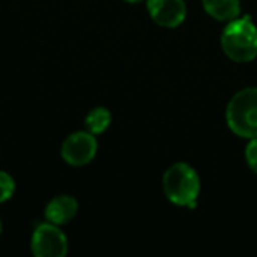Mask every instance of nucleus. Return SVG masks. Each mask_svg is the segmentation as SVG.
I'll return each mask as SVG.
<instances>
[{
    "instance_id": "f257e3e1",
    "label": "nucleus",
    "mask_w": 257,
    "mask_h": 257,
    "mask_svg": "<svg viewBox=\"0 0 257 257\" xmlns=\"http://www.w3.org/2000/svg\"><path fill=\"white\" fill-rule=\"evenodd\" d=\"M220 41L223 51L233 62L247 63L257 57V27L250 17L229 21Z\"/></svg>"
},
{
    "instance_id": "f03ea898",
    "label": "nucleus",
    "mask_w": 257,
    "mask_h": 257,
    "mask_svg": "<svg viewBox=\"0 0 257 257\" xmlns=\"http://www.w3.org/2000/svg\"><path fill=\"white\" fill-rule=\"evenodd\" d=\"M163 190L173 205L193 209L197 206V197L200 194L199 173L187 163H176L164 173Z\"/></svg>"
},
{
    "instance_id": "7ed1b4c3",
    "label": "nucleus",
    "mask_w": 257,
    "mask_h": 257,
    "mask_svg": "<svg viewBox=\"0 0 257 257\" xmlns=\"http://www.w3.org/2000/svg\"><path fill=\"white\" fill-rule=\"evenodd\" d=\"M226 122L238 137H257V87H245L233 95L226 108Z\"/></svg>"
},
{
    "instance_id": "20e7f679",
    "label": "nucleus",
    "mask_w": 257,
    "mask_h": 257,
    "mask_svg": "<svg viewBox=\"0 0 257 257\" xmlns=\"http://www.w3.org/2000/svg\"><path fill=\"white\" fill-rule=\"evenodd\" d=\"M68 238L60 226L50 221L38 223L30 236V251L35 257H65L68 254Z\"/></svg>"
},
{
    "instance_id": "39448f33",
    "label": "nucleus",
    "mask_w": 257,
    "mask_h": 257,
    "mask_svg": "<svg viewBox=\"0 0 257 257\" xmlns=\"http://www.w3.org/2000/svg\"><path fill=\"white\" fill-rule=\"evenodd\" d=\"M98 154V140L89 131H75L65 137L60 146L62 160L72 167L90 164Z\"/></svg>"
},
{
    "instance_id": "423d86ee",
    "label": "nucleus",
    "mask_w": 257,
    "mask_h": 257,
    "mask_svg": "<svg viewBox=\"0 0 257 257\" xmlns=\"http://www.w3.org/2000/svg\"><path fill=\"white\" fill-rule=\"evenodd\" d=\"M151 18L161 27L175 29L185 21L187 5L184 0H148Z\"/></svg>"
},
{
    "instance_id": "0eeeda50",
    "label": "nucleus",
    "mask_w": 257,
    "mask_h": 257,
    "mask_svg": "<svg viewBox=\"0 0 257 257\" xmlns=\"http://www.w3.org/2000/svg\"><path fill=\"white\" fill-rule=\"evenodd\" d=\"M77 214H78V202L71 194L54 196L53 199L48 200L44 209L45 220L60 227L71 223L77 217Z\"/></svg>"
},
{
    "instance_id": "6e6552de",
    "label": "nucleus",
    "mask_w": 257,
    "mask_h": 257,
    "mask_svg": "<svg viewBox=\"0 0 257 257\" xmlns=\"http://www.w3.org/2000/svg\"><path fill=\"white\" fill-rule=\"evenodd\" d=\"M203 9L217 21H232L241 15L239 0H202Z\"/></svg>"
},
{
    "instance_id": "1a4fd4ad",
    "label": "nucleus",
    "mask_w": 257,
    "mask_h": 257,
    "mask_svg": "<svg viewBox=\"0 0 257 257\" xmlns=\"http://www.w3.org/2000/svg\"><path fill=\"white\" fill-rule=\"evenodd\" d=\"M110 125H111V113L105 107H95L84 117L86 131L92 133L93 136H99L105 133Z\"/></svg>"
},
{
    "instance_id": "9d476101",
    "label": "nucleus",
    "mask_w": 257,
    "mask_h": 257,
    "mask_svg": "<svg viewBox=\"0 0 257 257\" xmlns=\"http://www.w3.org/2000/svg\"><path fill=\"white\" fill-rule=\"evenodd\" d=\"M17 190V182L11 173L6 170H0V205L9 202Z\"/></svg>"
},
{
    "instance_id": "9b49d317",
    "label": "nucleus",
    "mask_w": 257,
    "mask_h": 257,
    "mask_svg": "<svg viewBox=\"0 0 257 257\" xmlns=\"http://www.w3.org/2000/svg\"><path fill=\"white\" fill-rule=\"evenodd\" d=\"M245 161L248 167L257 173V137L250 139L247 148H245Z\"/></svg>"
},
{
    "instance_id": "f8f14e48",
    "label": "nucleus",
    "mask_w": 257,
    "mask_h": 257,
    "mask_svg": "<svg viewBox=\"0 0 257 257\" xmlns=\"http://www.w3.org/2000/svg\"><path fill=\"white\" fill-rule=\"evenodd\" d=\"M2 233H3V223H2V218H0V236H2Z\"/></svg>"
},
{
    "instance_id": "ddd939ff",
    "label": "nucleus",
    "mask_w": 257,
    "mask_h": 257,
    "mask_svg": "<svg viewBox=\"0 0 257 257\" xmlns=\"http://www.w3.org/2000/svg\"><path fill=\"white\" fill-rule=\"evenodd\" d=\"M125 2H128V3H139V2H142V0H125Z\"/></svg>"
}]
</instances>
